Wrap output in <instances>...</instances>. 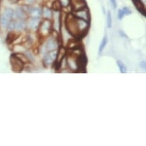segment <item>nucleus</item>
Here are the masks:
<instances>
[{
    "mask_svg": "<svg viewBox=\"0 0 146 146\" xmlns=\"http://www.w3.org/2000/svg\"><path fill=\"white\" fill-rule=\"evenodd\" d=\"M52 29V22L50 19H45L42 21L41 24L38 26V31L40 35L42 37H45L47 35H49Z\"/></svg>",
    "mask_w": 146,
    "mask_h": 146,
    "instance_id": "1",
    "label": "nucleus"
},
{
    "mask_svg": "<svg viewBox=\"0 0 146 146\" xmlns=\"http://www.w3.org/2000/svg\"><path fill=\"white\" fill-rule=\"evenodd\" d=\"M72 14L78 19L85 20L86 22H90V12L87 7L84 8L83 9L78 10V11H74Z\"/></svg>",
    "mask_w": 146,
    "mask_h": 146,
    "instance_id": "2",
    "label": "nucleus"
},
{
    "mask_svg": "<svg viewBox=\"0 0 146 146\" xmlns=\"http://www.w3.org/2000/svg\"><path fill=\"white\" fill-rule=\"evenodd\" d=\"M11 63H12V70L15 72L20 73V72L22 71V70L24 68V64L13 54L11 57Z\"/></svg>",
    "mask_w": 146,
    "mask_h": 146,
    "instance_id": "3",
    "label": "nucleus"
},
{
    "mask_svg": "<svg viewBox=\"0 0 146 146\" xmlns=\"http://www.w3.org/2000/svg\"><path fill=\"white\" fill-rule=\"evenodd\" d=\"M70 7L73 12L83 9L86 7V4L84 0H70Z\"/></svg>",
    "mask_w": 146,
    "mask_h": 146,
    "instance_id": "4",
    "label": "nucleus"
},
{
    "mask_svg": "<svg viewBox=\"0 0 146 146\" xmlns=\"http://www.w3.org/2000/svg\"><path fill=\"white\" fill-rule=\"evenodd\" d=\"M57 52L56 50H53V51H48L47 54H44V56L43 62L47 65L51 64L54 62L57 58Z\"/></svg>",
    "mask_w": 146,
    "mask_h": 146,
    "instance_id": "5",
    "label": "nucleus"
},
{
    "mask_svg": "<svg viewBox=\"0 0 146 146\" xmlns=\"http://www.w3.org/2000/svg\"><path fill=\"white\" fill-rule=\"evenodd\" d=\"M58 48V42L57 39L54 38H49L48 41H46L45 49L47 51H53V50H57Z\"/></svg>",
    "mask_w": 146,
    "mask_h": 146,
    "instance_id": "6",
    "label": "nucleus"
},
{
    "mask_svg": "<svg viewBox=\"0 0 146 146\" xmlns=\"http://www.w3.org/2000/svg\"><path fill=\"white\" fill-rule=\"evenodd\" d=\"M26 10H25V12L27 14L31 15V17H37L39 18L42 14L41 9L38 7H34V6H25Z\"/></svg>",
    "mask_w": 146,
    "mask_h": 146,
    "instance_id": "7",
    "label": "nucleus"
},
{
    "mask_svg": "<svg viewBox=\"0 0 146 146\" xmlns=\"http://www.w3.org/2000/svg\"><path fill=\"white\" fill-rule=\"evenodd\" d=\"M39 25H40L39 18H37V17H31L27 22V26L31 30H34V29L38 28Z\"/></svg>",
    "mask_w": 146,
    "mask_h": 146,
    "instance_id": "8",
    "label": "nucleus"
},
{
    "mask_svg": "<svg viewBox=\"0 0 146 146\" xmlns=\"http://www.w3.org/2000/svg\"><path fill=\"white\" fill-rule=\"evenodd\" d=\"M13 16L16 19H25L26 18V12H25V10L23 8H17L14 11V15Z\"/></svg>",
    "mask_w": 146,
    "mask_h": 146,
    "instance_id": "9",
    "label": "nucleus"
},
{
    "mask_svg": "<svg viewBox=\"0 0 146 146\" xmlns=\"http://www.w3.org/2000/svg\"><path fill=\"white\" fill-rule=\"evenodd\" d=\"M13 55L15 56L17 58H19L24 64H28V63H31L29 58H28V57L26 56V54H24L22 53H15V54H13Z\"/></svg>",
    "mask_w": 146,
    "mask_h": 146,
    "instance_id": "10",
    "label": "nucleus"
},
{
    "mask_svg": "<svg viewBox=\"0 0 146 146\" xmlns=\"http://www.w3.org/2000/svg\"><path fill=\"white\" fill-rule=\"evenodd\" d=\"M10 22H11V19L8 18L7 16H5V15L2 14L1 17H0V23H1V25L4 28H6V27L9 26Z\"/></svg>",
    "mask_w": 146,
    "mask_h": 146,
    "instance_id": "11",
    "label": "nucleus"
},
{
    "mask_svg": "<svg viewBox=\"0 0 146 146\" xmlns=\"http://www.w3.org/2000/svg\"><path fill=\"white\" fill-rule=\"evenodd\" d=\"M25 27V22L23 19H17L15 21V29L22 30Z\"/></svg>",
    "mask_w": 146,
    "mask_h": 146,
    "instance_id": "12",
    "label": "nucleus"
},
{
    "mask_svg": "<svg viewBox=\"0 0 146 146\" xmlns=\"http://www.w3.org/2000/svg\"><path fill=\"white\" fill-rule=\"evenodd\" d=\"M107 41H108L107 37L105 36V37L103 38V40H102V41H101L100 45V48H99V54H100V55L102 54L103 50L105 49L106 46V44H107Z\"/></svg>",
    "mask_w": 146,
    "mask_h": 146,
    "instance_id": "13",
    "label": "nucleus"
},
{
    "mask_svg": "<svg viewBox=\"0 0 146 146\" xmlns=\"http://www.w3.org/2000/svg\"><path fill=\"white\" fill-rule=\"evenodd\" d=\"M43 16L44 17V19H50L53 16V13L51 12V10L48 8H44L43 10Z\"/></svg>",
    "mask_w": 146,
    "mask_h": 146,
    "instance_id": "14",
    "label": "nucleus"
},
{
    "mask_svg": "<svg viewBox=\"0 0 146 146\" xmlns=\"http://www.w3.org/2000/svg\"><path fill=\"white\" fill-rule=\"evenodd\" d=\"M3 14L5 15V16H7L8 18H9V19H12V17H13V15H14V10L8 8V9H5L4 12H3Z\"/></svg>",
    "mask_w": 146,
    "mask_h": 146,
    "instance_id": "15",
    "label": "nucleus"
},
{
    "mask_svg": "<svg viewBox=\"0 0 146 146\" xmlns=\"http://www.w3.org/2000/svg\"><path fill=\"white\" fill-rule=\"evenodd\" d=\"M117 65H118V67H119V68L120 72H121L122 74H125V73H126L127 71L126 67L125 66V64H123V63L121 62L120 60H118Z\"/></svg>",
    "mask_w": 146,
    "mask_h": 146,
    "instance_id": "16",
    "label": "nucleus"
},
{
    "mask_svg": "<svg viewBox=\"0 0 146 146\" xmlns=\"http://www.w3.org/2000/svg\"><path fill=\"white\" fill-rule=\"evenodd\" d=\"M17 37H18V36H15V33H13V32H10V33L9 34V35H8L7 40H6V41H7L8 43H12V41H14L15 39L18 38Z\"/></svg>",
    "mask_w": 146,
    "mask_h": 146,
    "instance_id": "17",
    "label": "nucleus"
},
{
    "mask_svg": "<svg viewBox=\"0 0 146 146\" xmlns=\"http://www.w3.org/2000/svg\"><path fill=\"white\" fill-rule=\"evenodd\" d=\"M61 8H67L70 5V0H58Z\"/></svg>",
    "mask_w": 146,
    "mask_h": 146,
    "instance_id": "18",
    "label": "nucleus"
},
{
    "mask_svg": "<svg viewBox=\"0 0 146 146\" xmlns=\"http://www.w3.org/2000/svg\"><path fill=\"white\" fill-rule=\"evenodd\" d=\"M52 9L54 11H60V9H61V5H60L59 1L57 0V1H54L52 4Z\"/></svg>",
    "mask_w": 146,
    "mask_h": 146,
    "instance_id": "19",
    "label": "nucleus"
},
{
    "mask_svg": "<svg viewBox=\"0 0 146 146\" xmlns=\"http://www.w3.org/2000/svg\"><path fill=\"white\" fill-rule=\"evenodd\" d=\"M107 27L109 29L112 28V15L110 11L107 13Z\"/></svg>",
    "mask_w": 146,
    "mask_h": 146,
    "instance_id": "20",
    "label": "nucleus"
},
{
    "mask_svg": "<svg viewBox=\"0 0 146 146\" xmlns=\"http://www.w3.org/2000/svg\"><path fill=\"white\" fill-rule=\"evenodd\" d=\"M122 10V12H123L124 15H129L132 14V10L129 9V8L124 7Z\"/></svg>",
    "mask_w": 146,
    "mask_h": 146,
    "instance_id": "21",
    "label": "nucleus"
},
{
    "mask_svg": "<svg viewBox=\"0 0 146 146\" xmlns=\"http://www.w3.org/2000/svg\"><path fill=\"white\" fill-rule=\"evenodd\" d=\"M124 17V14H123V12H122V9H119L118 11V18L119 19L122 20V19Z\"/></svg>",
    "mask_w": 146,
    "mask_h": 146,
    "instance_id": "22",
    "label": "nucleus"
},
{
    "mask_svg": "<svg viewBox=\"0 0 146 146\" xmlns=\"http://www.w3.org/2000/svg\"><path fill=\"white\" fill-rule=\"evenodd\" d=\"M37 2V0H25V3L26 4H29V5H31V4H34Z\"/></svg>",
    "mask_w": 146,
    "mask_h": 146,
    "instance_id": "23",
    "label": "nucleus"
},
{
    "mask_svg": "<svg viewBox=\"0 0 146 146\" xmlns=\"http://www.w3.org/2000/svg\"><path fill=\"white\" fill-rule=\"evenodd\" d=\"M111 3L113 6V9H115L116 8V1L115 0H110Z\"/></svg>",
    "mask_w": 146,
    "mask_h": 146,
    "instance_id": "24",
    "label": "nucleus"
},
{
    "mask_svg": "<svg viewBox=\"0 0 146 146\" xmlns=\"http://www.w3.org/2000/svg\"><path fill=\"white\" fill-rule=\"evenodd\" d=\"M140 66H141L143 69H145V61H142V62H141V64H140Z\"/></svg>",
    "mask_w": 146,
    "mask_h": 146,
    "instance_id": "25",
    "label": "nucleus"
},
{
    "mask_svg": "<svg viewBox=\"0 0 146 146\" xmlns=\"http://www.w3.org/2000/svg\"><path fill=\"white\" fill-rule=\"evenodd\" d=\"M119 34L121 35V36H122V37H123V36H124V37H125V38H127V36L125 35V34L123 33L122 31H119Z\"/></svg>",
    "mask_w": 146,
    "mask_h": 146,
    "instance_id": "26",
    "label": "nucleus"
},
{
    "mask_svg": "<svg viewBox=\"0 0 146 146\" xmlns=\"http://www.w3.org/2000/svg\"><path fill=\"white\" fill-rule=\"evenodd\" d=\"M19 0H9V2L11 3H16Z\"/></svg>",
    "mask_w": 146,
    "mask_h": 146,
    "instance_id": "27",
    "label": "nucleus"
}]
</instances>
